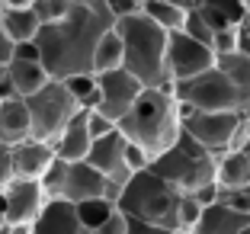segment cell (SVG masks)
I'll list each match as a JSON object with an SVG mask.
<instances>
[{
    "label": "cell",
    "instance_id": "cell-25",
    "mask_svg": "<svg viewBox=\"0 0 250 234\" xmlns=\"http://www.w3.org/2000/svg\"><path fill=\"white\" fill-rule=\"evenodd\" d=\"M141 13L151 16V20L167 32H180L186 22V10L170 3V0H141Z\"/></svg>",
    "mask_w": 250,
    "mask_h": 234
},
{
    "label": "cell",
    "instance_id": "cell-35",
    "mask_svg": "<svg viewBox=\"0 0 250 234\" xmlns=\"http://www.w3.org/2000/svg\"><path fill=\"white\" fill-rule=\"evenodd\" d=\"M106 10L112 13V20H122V16L141 13V0H106Z\"/></svg>",
    "mask_w": 250,
    "mask_h": 234
},
{
    "label": "cell",
    "instance_id": "cell-14",
    "mask_svg": "<svg viewBox=\"0 0 250 234\" xmlns=\"http://www.w3.org/2000/svg\"><path fill=\"white\" fill-rule=\"evenodd\" d=\"M10 157H13V176H26V180H42L48 167L55 164V148L48 141L26 138L10 145Z\"/></svg>",
    "mask_w": 250,
    "mask_h": 234
},
{
    "label": "cell",
    "instance_id": "cell-19",
    "mask_svg": "<svg viewBox=\"0 0 250 234\" xmlns=\"http://www.w3.org/2000/svg\"><path fill=\"white\" fill-rule=\"evenodd\" d=\"M0 128H3V141L7 145L32 138V116L22 96H10V100L0 103Z\"/></svg>",
    "mask_w": 250,
    "mask_h": 234
},
{
    "label": "cell",
    "instance_id": "cell-39",
    "mask_svg": "<svg viewBox=\"0 0 250 234\" xmlns=\"http://www.w3.org/2000/svg\"><path fill=\"white\" fill-rule=\"evenodd\" d=\"M32 7V0H0V10H22Z\"/></svg>",
    "mask_w": 250,
    "mask_h": 234
},
{
    "label": "cell",
    "instance_id": "cell-1",
    "mask_svg": "<svg viewBox=\"0 0 250 234\" xmlns=\"http://www.w3.org/2000/svg\"><path fill=\"white\" fill-rule=\"evenodd\" d=\"M112 13L106 0H77L71 13L55 22H45L36 36L42 64L48 77L64 81L71 74L93 71V48L106 29H112Z\"/></svg>",
    "mask_w": 250,
    "mask_h": 234
},
{
    "label": "cell",
    "instance_id": "cell-2",
    "mask_svg": "<svg viewBox=\"0 0 250 234\" xmlns=\"http://www.w3.org/2000/svg\"><path fill=\"white\" fill-rule=\"evenodd\" d=\"M119 132L128 141L141 145L151 157L177 145L180 132H183V119H180V106L173 96V84L141 90L132 109L119 119Z\"/></svg>",
    "mask_w": 250,
    "mask_h": 234
},
{
    "label": "cell",
    "instance_id": "cell-6",
    "mask_svg": "<svg viewBox=\"0 0 250 234\" xmlns=\"http://www.w3.org/2000/svg\"><path fill=\"white\" fill-rule=\"evenodd\" d=\"M177 106H180V119H183V132H189L215 157L250 141L247 112H199V109L183 106V103H177Z\"/></svg>",
    "mask_w": 250,
    "mask_h": 234
},
{
    "label": "cell",
    "instance_id": "cell-44",
    "mask_svg": "<svg viewBox=\"0 0 250 234\" xmlns=\"http://www.w3.org/2000/svg\"><path fill=\"white\" fill-rule=\"evenodd\" d=\"M0 141H3V128H0Z\"/></svg>",
    "mask_w": 250,
    "mask_h": 234
},
{
    "label": "cell",
    "instance_id": "cell-16",
    "mask_svg": "<svg viewBox=\"0 0 250 234\" xmlns=\"http://www.w3.org/2000/svg\"><path fill=\"white\" fill-rule=\"evenodd\" d=\"M90 145H93V138H90V128H87V109L74 112V119L61 128L58 138L52 141L55 154H58L61 161H87Z\"/></svg>",
    "mask_w": 250,
    "mask_h": 234
},
{
    "label": "cell",
    "instance_id": "cell-31",
    "mask_svg": "<svg viewBox=\"0 0 250 234\" xmlns=\"http://www.w3.org/2000/svg\"><path fill=\"white\" fill-rule=\"evenodd\" d=\"M237 45H241V29H237V26L215 29V39H212V51L215 55H231V51H237Z\"/></svg>",
    "mask_w": 250,
    "mask_h": 234
},
{
    "label": "cell",
    "instance_id": "cell-9",
    "mask_svg": "<svg viewBox=\"0 0 250 234\" xmlns=\"http://www.w3.org/2000/svg\"><path fill=\"white\" fill-rule=\"evenodd\" d=\"M26 106H29V116H32V138L48 141V145L58 138L61 128L74 119V112L81 109V103L74 100L67 84L55 81V77L45 84L42 90L26 96Z\"/></svg>",
    "mask_w": 250,
    "mask_h": 234
},
{
    "label": "cell",
    "instance_id": "cell-32",
    "mask_svg": "<svg viewBox=\"0 0 250 234\" xmlns=\"http://www.w3.org/2000/svg\"><path fill=\"white\" fill-rule=\"evenodd\" d=\"M87 128H90V138H103V135L116 132L119 125L109 116H103L100 109H87Z\"/></svg>",
    "mask_w": 250,
    "mask_h": 234
},
{
    "label": "cell",
    "instance_id": "cell-5",
    "mask_svg": "<svg viewBox=\"0 0 250 234\" xmlns=\"http://www.w3.org/2000/svg\"><path fill=\"white\" fill-rule=\"evenodd\" d=\"M151 170L177 192H199L202 186L215 183V154L206 151L189 132H180L177 145L151 161Z\"/></svg>",
    "mask_w": 250,
    "mask_h": 234
},
{
    "label": "cell",
    "instance_id": "cell-24",
    "mask_svg": "<svg viewBox=\"0 0 250 234\" xmlns=\"http://www.w3.org/2000/svg\"><path fill=\"white\" fill-rule=\"evenodd\" d=\"M122 64H125V45H122V36L116 32V26H112L100 36V42L93 48V74L116 71Z\"/></svg>",
    "mask_w": 250,
    "mask_h": 234
},
{
    "label": "cell",
    "instance_id": "cell-7",
    "mask_svg": "<svg viewBox=\"0 0 250 234\" xmlns=\"http://www.w3.org/2000/svg\"><path fill=\"white\" fill-rule=\"evenodd\" d=\"M173 96H177V103L199 112H244V103H241L234 81L218 64L206 67L202 74H196L189 81H177L173 84Z\"/></svg>",
    "mask_w": 250,
    "mask_h": 234
},
{
    "label": "cell",
    "instance_id": "cell-3",
    "mask_svg": "<svg viewBox=\"0 0 250 234\" xmlns=\"http://www.w3.org/2000/svg\"><path fill=\"white\" fill-rule=\"evenodd\" d=\"M125 45V71H132L145 87H164L167 77V39L170 32L161 29L151 16L132 13L112 22Z\"/></svg>",
    "mask_w": 250,
    "mask_h": 234
},
{
    "label": "cell",
    "instance_id": "cell-29",
    "mask_svg": "<svg viewBox=\"0 0 250 234\" xmlns=\"http://www.w3.org/2000/svg\"><path fill=\"white\" fill-rule=\"evenodd\" d=\"M74 3H77V0H32V10H36L39 22L45 26V22H55V20H61V16H67Z\"/></svg>",
    "mask_w": 250,
    "mask_h": 234
},
{
    "label": "cell",
    "instance_id": "cell-11",
    "mask_svg": "<svg viewBox=\"0 0 250 234\" xmlns=\"http://www.w3.org/2000/svg\"><path fill=\"white\" fill-rule=\"evenodd\" d=\"M96 81H100V103H96L93 109H100L103 116H109L112 122L119 125V119L132 109V103L141 96L145 84H141L132 71H125V67L96 74Z\"/></svg>",
    "mask_w": 250,
    "mask_h": 234
},
{
    "label": "cell",
    "instance_id": "cell-40",
    "mask_svg": "<svg viewBox=\"0 0 250 234\" xmlns=\"http://www.w3.org/2000/svg\"><path fill=\"white\" fill-rule=\"evenodd\" d=\"M36 225V221H32ZM32 225L29 221H20V225H10V234H32Z\"/></svg>",
    "mask_w": 250,
    "mask_h": 234
},
{
    "label": "cell",
    "instance_id": "cell-33",
    "mask_svg": "<svg viewBox=\"0 0 250 234\" xmlns=\"http://www.w3.org/2000/svg\"><path fill=\"white\" fill-rule=\"evenodd\" d=\"M151 161H154V157H151V154H147L141 145H135V141H128V145H125V164H128V170H132V173L147 170V167H151Z\"/></svg>",
    "mask_w": 250,
    "mask_h": 234
},
{
    "label": "cell",
    "instance_id": "cell-37",
    "mask_svg": "<svg viewBox=\"0 0 250 234\" xmlns=\"http://www.w3.org/2000/svg\"><path fill=\"white\" fill-rule=\"evenodd\" d=\"M128 234H183V231H173V228H157V225H145L138 218H128Z\"/></svg>",
    "mask_w": 250,
    "mask_h": 234
},
{
    "label": "cell",
    "instance_id": "cell-42",
    "mask_svg": "<svg viewBox=\"0 0 250 234\" xmlns=\"http://www.w3.org/2000/svg\"><path fill=\"white\" fill-rule=\"evenodd\" d=\"M0 234H10V221H7V225H3V228H0Z\"/></svg>",
    "mask_w": 250,
    "mask_h": 234
},
{
    "label": "cell",
    "instance_id": "cell-28",
    "mask_svg": "<svg viewBox=\"0 0 250 234\" xmlns=\"http://www.w3.org/2000/svg\"><path fill=\"white\" fill-rule=\"evenodd\" d=\"M202 209L206 205L199 202V196L196 192H180V209H177V215H180V231H196V225H199V218H202Z\"/></svg>",
    "mask_w": 250,
    "mask_h": 234
},
{
    "label": "cell",
    "instance_id": "cell-18",
    "mask_svg": "<svg viewBox=\"0 0 250 234\" xmlns=\"http://www.w3.org/2000/svg\"><path fill=\"white\" fill-rule=\"evenodd\" d=\"M247 225H250V212L231 209L225 202H215V205L202 209V218H199L192 234H241Z\"/></svg>",
    "mask_w": 250,
    "mask_h": 234
},
{
    "label": "cell",
    "instance_id": "cell-21",
    "mask_svg": "<svg viewBox=\"0 0 250 234\" xmlns=\"http://www.w3.org/2000/svg\"><path fill=\"white\" fill-rule=\"evenodd\" d=\"M196 10L206 16L212 29H225V26H237L247 16L250 0H199Z\"/></svg>",
    "mask_w": 250,
    "mask_h": 234
},
{
    "label": "cell",
    "instance_id": "cell-17",
    "mask_svg": "<svg viewBox=\"0 0 250 234\" xmlns=\"http://www.w3.org/2000/svg\"><path fill=\"white\" fill-rule=\"evenodd\" d=\"M32 234H90V231L77 221L74 202L48 199V205L42 209V215H39L36 225H32Z\"/></svg>",
    "mask_w": 250,
    "mask_h": 234
},
{
    "label": "cell",
    "instance_id": "cell-15",
    "mask_svg": "<svg viewBox=\"0 0 250 234\" xmlns=\"http://www.w3.org/2000/svg\"><path fill=\"white\" fill-rule=\"evenodd\" d=\"M215 183L221 190H244V186H250V141L215 157Z\"/></svg>",
    "mask_w": 250,
    "mask_h": 234
},
{
    "label": "cell",
    "instance_id": "cell-27",
    "mask_svg": "<svg viewBox=\"0 0 250 234\" xmlns=\"http://www.w3.org/2000/svg\"><path fill=\"white\" fill-rule=\"evenodd\" d=\"M67 90L74 93V100L81 103V109H93L96 103H100V81H96V74H71L64 77Z\"/></svg>",
    "mask_w": 250,
    "mask_h": 234
},
{
    "label": "cell",
    "instance_id": "cell-23",
    "mask_svg": "<svg viewBox=\"0 0 250 234\" xmlns=\"http://www.w3.org/2000/svg\"><path fill=\"white\" fill-rule=\"evenodd\" d=\"M215 64L228 74L231 81H234L237 93H241V103H244V112L250 116V55H244V51L215 55Z\"/></svg>",
    "mask_w": 250,
    "mask_h": 234
},
{
    "label": "cell",
    "instance_id": "cell-8",
    "mask_svg": "<svg viewBox=\"0 0 250 234\" xmlns=\"http://www.w3.org/2000/svg\"><path fill=\"white\" fill-rule=\"evenodd\" d=\"M42 186L48 192V199H64V202L109 196L112 190V183L90 161H61V157H55L48 173L42 176Z\"/></svg>",
    "mask_w": 250,
    "mask_h": 234
},
{
    "label": "cell",
    "instance_id": "cell-22",
    "mask_svg": "<svg viewBox=\"0 0 250 234\" xmlns=\"http://www.w3.org/2000/svg\"><path fill=\"white\" fill-rule=\"evenodd\" d=\"M0 26L7 32V39L13 45L20 42H36L42 22H39L36 10L32 7H22V10H0Z\"/></svg>",
    "mask_w": 250,
    "mask_h": 234
},
{
    "label": "cell",
    "instance_id": "cell-10",
    "mask_svg": "<svg viewBox=\"0 0 250 234\" xmlns=\"http://www.w3.org/2000/svg\"><path fill=\"white\" fill-rule=\"evenodd\" d=\"M212 64H215L212 45L196 42V39L186 36L183 29L170 32V39H167V77H170V84L189 81V77L202 74L206 67H212Z\"/></svg>",
    "mask_w": 250,
    "mask_h": 234
},
{
    "label": "cell",
    "instance_id": "cell-38",
    "mask_svg": "<svg viewBox=\"0 0 250 234\" xmlns=\"http://www.w3.org/2000/svg\"><path fill=\"white\" fill-rule=\"evenodd\" d=\"M10 58H13V42L7 39V32H3V26H0V77L7 74Z\"/></svg>",
    "mask_w": 250,
    "mask_h": 234
},
{
    "label": "cell",
    "instance_id": "cell-12",
    "mask_svg": "<svg viewBox=\"0 0 250 234\" xmlns=\"http://www.w3.org/2000/svg\"><path fill=\"white\" fill-rule=\"evenodd\" d=\"M3 202H7V221L20 225V221H36L42 209L48 205V192H45L42 180H26V176H13L3 186Z\"/></svg>",
    "mask_w": 250,
    "mask_h": 234
},
{
    "label": "cell",
    "instance_id": "cell-30",
    "mask_svg": "<svg viewBox=\"0 0 250 234\" xmlns=\"http://www.w3.org/2000/svg\"><path fill=\"white\" fill-rule=\"evenodd\" d=\"M183 32H186V36H192L196 42H202V45H212V39H215V29H212V26L206 22V16L199 13L196 7H192V10H186Z\"/></svg>",
    "mask_w": 250,
    "mask_h": 234
},
{
    "label": "cell",
    "instance_id": "cell-4",
    "mask_svg": "<svg viewBox=\"0 0 250 234\" xmlns=\"http://www.w3.org/2000/svg\"><path fill=\"white\" fill-rule=\"evenodd\" d=\"M116 205L122 209L128 218H138L145 225H157V228H173L180 231V192L157 176L154 170H138L128 176V183L122 186Z\"/></svg>",
    "mask_w": 250,
    "mask_h": 234
},
{
    "label": "cell",
    "instance_id": "cell-13",
    "mask_svg": "<svg viewBox=\"0 0 250 234\" xmlns=\"http://www.w3.org/2000/svg\"><path fill=\"white\" fill-rule=\"evenodd\" d=\"M125 145H128V138L116 128V132L103 135V138H93L90 154H87V161L93 164L109 183H119V186H125L128 176H132V170L125 164Z\"/></svg>",
    "mask_w": 250,
    "mask_h": 234
},
{
    "label": "cell",
    "instance_id": "cell-20",
    "mask_svg": "<svg viewBox=\"0 0 250 234\" xmlns=\"http://www.w3.org/2000/svg\"><path fill=\"white\" fill-rule=\"evenodd\" d=\"M7 77L13 81V87H16V96H32L36 90H42L45 84L52 81L48 77V71H45V64L39 58H10V64H7Z\"/></svg>",
    "mask_w": 250,
    "mask_h": 234
},
{
    "label": "cell",
    "instance_id": "cell-41",
    "mask_svg": "<svg viewBox=\"0 0 250 234\" xmlns=\"http://www.w3.org/2000/svg\"><path fill=\"white\" fill-rule=\"evenodd\" d=\"M170 3H177V7H183V10H192V7H199V0H170Z\"/></svg>",
    "mask_w": 250,
    "mask_h": 234
},
{
    "label": "cell",
    "instance_id": "cell-43",
    "mask_svg": "<svg viewBox=\"0 0 250 234\" xmlns=\"http://www.w3.org/2000/svg\"><path fill=\"white\" fill-rule=\"evenodd\" d=\"M241 234H250V225H247V228H244V231H241Z\"/></svg>",
    "mask_w": 250,
    "mask_h": 234
},
{
    "label": "cell",
    "instance_id": "cell-26",
    "mask_svg": "<svg viewBox=\"0 0 250 234\" xmlns=\"http://www.w3.org/2000/svg\"><path fill=\"white\" fill-rule=\"evenodd\" d=\"M74 212H77V221L93 234L96 228L116 212V202L109 196H93V199H83V202H74Z\"/></svg>",
    "mask_w": 250,
    "mask_h": 234
},
{
    "label": "cell",
    "instance_id": "cell-34",
    "mask_svg": "<svg viewBox=\"0 0 250 234\" xmlns=\"http://www.w3.org/2000/svg\"><path fill=\"white\" fill-rule=\"evenodd\" d=\"M93 234H128V215H125L122 209L116 205V212H112L100 228H96Z\"/></svg>",
    "mask_w": 250,
    "mask_h": 234
},
{
    "label": "cell",
    "instance_id": "cell-36",
    "mask_svg": "<svg viewBox=\"0 0 250 234\" xmlns=\"http://www.w3.org/2000/svg\"><path fill=\"white\" fill-rule=\"evenodd\" d=\"M13 180V157H10V145L0 141V190Z\"/></svg>",
    "mask_w": 250,
    "mask_h": 234
}]
</instances>
